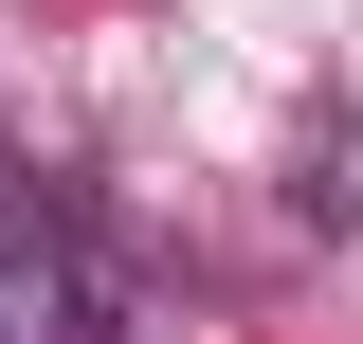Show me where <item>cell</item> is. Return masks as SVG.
<instances>
[{
    "label": "cell",
    "mask_w": 363,
    "mask_h": 344,
    "mask_svg": "<svg viewBox=\"0 0 363 344\" xmlns=\"http://www.w3.org/2000/svg\"><path fill=\"white\" fill-rule=\"evenodd\" d=\"M0 344H109V290H91L73 217H37V200H0Z\"/></svg>",
    "instance_id": "cell-1"
},
{
    "label": "cell",
    "mask_w": 363,
    "mask_h": 344,
    "mask_svg": "<svg viewBox=\"0 0 363 344\" xmlns=\"http://www.w3.org/2000/svg\"><path fill=\"white\" fill-rule=\"evenodd\" d=\"M291 217H309V236H363V109H327V127H309V164H291Z\"/></svg>",
    "instance_id": "cell-2"
}]
</instances>
